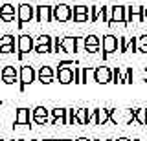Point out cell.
<instances>
[{
	"mask_svg": "<svg viewBox=\"0 0 147 141\" xmlns=\"http://www.w3.org/2000/svg\"><path fill=\"white\" fill-rule=\"evenodd\" d=\"M17 51H18V59H24L30 51H35V37H31V35H28V33L18 35Z\"/></svg>",
	"mask_w": 147,
	"mask_h": 141,
	"instance_id": "cell-1",
	"label": "cell"
},
{
	"mask_svg": "<svg viewBox=\"0 0 147 141\" xmlns=\"http://www.w3.org/2000/svg\"><path fill=\"white\" fill-rule=\"evenodd\" d=\"M18 72H20V77H18V88H20V92H24L26 86L31 84L37 79V72L33 70V66H30V64L22 66Z\"/></svg>",
	"mask_w": 147,
	"mask_h": 141,
	"instance_id": "cell-2",
	"label": "cell"
},
{
	"mask_svg": "<svg viewBox=\"0 0 147 141\" xmlns=\"http://www.w3.org/2000/svg\"><path fill=\"white\" fill-rule=\"evenodd\" d=\"M35 19V7L30 6V4H20L17 7V20H18V28L26 24V22H31Z\"/></svg>",
	"mask_w": 147,
	"mask_h": 141,
	"instance_id": "cell-3",
	"label": "cell"
},
{
	"mask_svg": "<svg viewBox=\"0 0 147 141\" xmlns=\"http://www.w3.org/2000/svg\"><path fill=\"white\" fill-rule=\"evenodd\" d=\"M72 19H74V7L66 6V4H57V6H53V20L68 22Z\"/></svg>",
	"mask_w": 147,
	"mask_h": 141,
	"instance_id": "cell-4",
	"label": "cell"
},
{
	"mask_svg": "<svg viewBox=\"0 0 147 141\" xmlns=\"http://www.w3.org/2000/svg\"><path fill=\"white\" fill-rule=\"evenodd\" d=\"M94 81L98 84H109L112 83V70H110L109 66H98L94 68Z\"/></svg>",
	"mask_w": 147,
	"mask_h": 141,
	"instance_id": "cell-5",
	"label": "cell"
},
{
	"mask_svg": "<svg viewBox=\"0 0 147 141\" xmlns=\"http://www.w3.org/2000/svg\"><path fill=\"white\" fill-rule=\"evenodd\" d=\"M18 77H20V72L15 66H4L2 72H0V79H2L4 84H15Z\"/></svg>",
	"mask_w": 147,
	"mask_h": 141,
	"instance_id": "cell-6",
	"label": "cell"
},
{
	"mask_svg": "<svg viewBox=\"0 0 147 141\" xmlns=\"http://www.w3.org/2000/svg\"><path fill=\"white\" fill-rule=\"evenodd\" d=\"M145 7L144 6H127V24L129 22H144Z\"/></svg>",
	"mask_w": 147,
	"mask_h": 141,
	"instance_id": "cell-7",
	"label": "cell"
},
{
	"mask_svg": "<svg viewBox=\"0 0 147 141\" xmlns=\"http://www.w3.org/2000/svg\"><path fill=\"white\" fill-rule=\"evenodd\" d=\"M101 46H103V51H105V55H103V57H107L109 53L118 51L119 37H116V35H105L103 40H101Z\"/></svg>",
	"mask_w": 147,
	"mask_h": 141,
	"instance_id": "cell-8",
	"label": "cell"
},
{
	"mask_svg": "<svg viewBox=\"0 0 147 141\" xmlns=\"http://www.w3.org/2000/svg\"><path fill=\"white\" fill-rule=\"evenodd\" d=\"M50 116H52V110H48V108L44 106H35L33 110H31V119H33L37 125H46L50 119Z\"/></svg>",
	"mask_w": 147,
	"mask_h": 141,
	"instance_id": "cell-9",
	"label": "cell"
},
{
	"mask_svg": "<svg viewBox=\"0 0 147 141\" xmlns=\"http://www.w3.org/2000/svg\"><path fill=\"white\" fill-rule=\"evenodd\" d=\"M35 20L37 22L53 20V6H37L35 7Z\"/></svg>",
	"mask_w": 147,
	"mask_h": 141,
	"instance_id": "cell-10",
	"label": "cell"
},
{
	"mask_svg": "<svg viewBox=\"0 0 147 141\" xmlns=\"http://www.w3.org/2000/svg\"><path fill=\"white\" fill-rule=\"evenodd\" d=\"M55 79V70L52 66H40L37 72V81L42 84H52Z\"/></svg>",
	"mask_w": 147,
	"mask_h": 141,
	"instance_id": "cell-11",
	"label": "cell"
},
{
	"mask_svg": "<svg viewBox=\"0 0 147 141\" xmlns=\"http://www.w3.org/2000/svg\"><path fill=\"white\" fill-rule=\"evenodd\" d=\"M119 51L121 53L138 51V37H119Z\"/></svg>",
	"mask_w": 147,
	"mask_h": 141,
	"instance_id": "cell-12",
	"label": "cell"
},
{
	"mask_svg": "<svg viewBox=\"0 0 147 141\" xmlns=\"http://www.w3.org/2000/svg\"><path fill=\"white\" fill-rule=\"evenodd\" d=\"M83 44H85L86 53H98L101 48V40L98 39V35H86V37H83Z\"/></svg>",
	"mask_w": 147,
	"mask_h": 141,
	"instance_id": "cell-13",
	"label": "cell"
},
{
	"mask_svg": "<svg viewBox=\"0 0 147 141\" xmlns=\"http://www.w3.org/2000/svg\"><path fill=\"white\" fill-rule=\"evenodd\" d=\"M74 70L76 68H57L55 70V79L61 84H70L74 83Z\"/></svg>",
	"mask_w": 147,
	"mask_h": 141,
	"instance_id": "cell-14",
	"label": "cell"
},
{
	"mask_svg": "<svg viewBox=\"0 0 147 141\" xmlns=\"http://www.w3.org/2000/svg\"><path fill=\"white\" fill-rule=\"evenodd\" d=\"M77 46H79V39H77V37H63L61 39L63 53H76Z\"/></svg>",
	"mask_w": 147,
	"mask_h": 141,
	"instance_id": "cell-15",
	"label": "cell"
},
{
	"mask_svg": "<svg viewBox=\"0 0 147 141\" xmlns=\"http://www.w3.org/2000/svg\"><path fill=\"white\" fill-rule=\"evenodd\" d=\"M30 123H31V112H30V108H26V106L17 108L15 123H13V125H30Z\"/></svg>",
	"mask_w": 147,
	"mask_h": 141,
	"instance_id": "cell-16",
	"label": "cell"
},
{
	"mask_svg": "<svg viewBox=\"0 0 147 141\" xmlns=\"http://www.w3.org/2000/svg\"><path fill=\"white\" fill-rule=\"evenodd\" d=\"M0 19L4 22H11L17 19V11H15V6H11V4H4V6H0Z\"/></svg>",
	"mask_w": 147,
	"mask_h": 141,
	"instance_id": "cell-17",
	"label": "cell"
},
{
	"mask_svg": "<svg viewBox=\"0 0 147 141\" xmlns=\"http://www.w3.org/2000/svg\"><path fill=\"white\" fill-rule=\"evenodd\" d=\"M114 22L127 24V6H112V24Z\"/></svg>",
	"mask_w": 147,
	"mask_h": 141,
	"instance_id": "cell-18",
	"label": "cell"
},
{
	"mask_svg": "<svg viewBox=\"0 0 147 141\" xmlns=\"http://www.w3.org/2000/svg\"><path fill=\"white\" fill-rule=\"evenodd\" d=\"M88 17V7L86 6H74V22H86Z\"/></svg>",
	"mask_w": 147,
	"mask_h": 141,
	"instance_id": "cell-19",
	"label": "cell"
},
{
	"mask_svg": "<svg viewBox=\"0 0 147 141\" xmlns=\"http://www.w3.org/2000/svg\"><path fill=\"white\" fill-rule=\"evenodd\" d=\"M110 112L112 108H96V125H105L110 121Z\"/></svg>",
	"mask_w": 147,
	"mask_h": 141,
	"instance_id": "cell-20",
	"label": "cell"
},
{
	"mask_svg": "<svg viewBox=\"0 0 147 141\" xmlns=\"http://www.w3.org/2000/svg\"><path fill=\"white\" fill-rule=\"evenodd\" d=\"M88 117H90L88 108H77V116H76L77 125H88Z\"/></svg>",
	"mask_w": 147,
	"mask_h": 141,
	"instance_id": "cell-21",
	"label": "cell"
},
{
	"mask_svg": "<svg viewBox=\"0 0 147 141\" xmlns=\"http://www.w3.org/2000/svg\"><path fill=\"white\" fill-rule=\"evenodd\" d=\"M132 114H134V119L140 123V125H147V112H145V108H132Z\"/></svg>",
	"mask_w": 147,
	"mask_h": 141,
	"instance_id": "cell-22",
	"label": "cell"
},
{
	"mask_svg": "<svg viewBox=\"0 0 147 141\" xmlns=\"http://www.w3.org/2000/svg\"><path fill=\"white\" fill-rule=\"evenodd\" d=\"M101 15H105V6H92L90 7V22H98Z\"/></svg>",
	"mask_w": 147,
	"mask_h": 141,
	"instance_id": "cell-23",
	"label": "cell"
},
{
	"mask_svg": "<svg viewBox=\"0 0 147 141\" xmlns=\"http://www.w3.org/2000/svg\"><path fill=\"white\" fill-rule=\"evenodd\" d=\"M66 112L68 108H61V106L52 108V119H66Z\"/></svg>",
	"mask_w": 147,
	"mask_h": 141,
	"instance_id": "cell-24",
	"label": "cell"
},
{
	"mask_svg": "<svg viewBox=\"0 0 147 141\" xmlns=\"http://www.w3.org/2000/svg\"><path fill=\"white\" fill-rule=\"evenodd\" d=\"M53 42V37H50V35H39V37L35 39V46H42V44H52Z\"/></svg>",
	"mask_w": 147,
	"mask_h": 141,
	"instance_id": "cell-25",
	"label": "cell"
},
{
	"mask_svg": "<svg viewBox=\"0 0 147 141\" xmlns=\"http://www.w3.org/2000/svg\"><path fill=\"white\" fill-rule=\"evenodd\" d=\"M138 51L147 53V35H140L138 37Z\"/></svg>",
	"mask_w": 147,
	"mask_h": 141,
	"instance_id": "cell-26",
	"label": "cell"
},
{
	"mask_svg": "<svg viewBox=\"0 0 147 141\" xmlns=\"http://www.w3.org/2000/svg\"><path fill=\"white\" fill-rule=\"evenodd\" d=\"M121 77H123V84H131L132 83V68L121 70Z\"/></svg>",
	"mask_w": 147,
	"mask_h": 141,
	"instance_id": "cell-27",
	"label": "cell"
},
{
	"mask_svg": "<svg viewBox=\"0 0 147 141\" xmlns=\"http://www.w3.org/2000/svg\"><path fill=\"white\" fill-rule=\"evenodd\" d=\"M112 83L114 84H123V77H121V70L114 68L112 70Z\"/></svg>",
	"mask_w": 147,
	"mask_h": 141,
	"instance_id": "cell-28",
	"label": "cell"
},
{
	"mask_svg": "<svg viewBox=\"0 0 147 141\" xmlns=\"http://www.w3.org/2000/svg\"><path fill=\"white\" fill-rule=\"evenodd\" d=\"M76 116H77V108H68V112H66V125H74V123H76Z\"/></svg>",
	"mask_w": 147,
	"mask_h": 141,
	"instance_id": "cell-29",
	"label": "cell"
},
{
	"mask_svg": "<svg viewBox=\"0 0 147 141\" xmlns=\"http://www.w3.org/2000/svg\"><path fill=\"white\" fill-rule=\"evenodd\" d=\"M103 19L107 24H112V6H105V15Z\"/></svg>",
	"mask_w": 147,
	"mask_h": 141,
	"instance_id": "cell-30",
	"label": "cell"
},
{
	"mask_svg": "<svg viewBox=\"0 0 147 141\" xmlns=\"http://www.w3.org/2000/svg\"><path fill=\"white\" fill-rule=\"evenodd\" d=\"M81 75H83V70H81V68H76V70H74V83H76V84H83Z\"/></svg>",
	"mask_w": 147,
	"mask_h": 141,
	"instance_id": "cell-31",
	"label": "cell"
},
{
	"mask_svg": "<svg viewBox=\"0 0 147 141\" xmlns=\"http://www.w3.org/2000/svg\"><path fill=\"white\" fill-rule=\"evenodd\" d=\"M53 53H63V48H61V39L55 37L53 39Z\"/></svg>",
	"mask_w": 147,
	"mask_h": 141,
	"instance_id": "cell-32",
	"label": "cell"
},
{
	"mask_svg": "<svg viewBox=\"0 0 147 141\" xmlns=\"http://www.w3.org/2000/svg\"><path fill=\"white\" fill-rule=\"evenodd\" d=\"M13 51H15V44H7V46H2V48H0V53H4V55L13 53Z\"/></svg>",
	"mask_w": 147,
	"mask_h": 141,
	"instance_id": "cell-33",
	"label": "cell"
},
{
	"mask_svg": "<svg viewBox=\"0 0 147 141\" xmlns=\"http://www.w3.org/2000/svg\"><path fill=\"white\" fill-rule=\"evenodd\" d=\"M57 66H59V68H72V66L76 68V66H77V62H76V61H61Z\"/></svg>",
	"mask_w": 147,
	"mask_h": 141,
	"instance_id": "cell-34",
	"label": "cell"
},
{
	"mask_svg": "<svg viewBox=\"0 0 147 141\" xmlns=\"http://www.w3.org/2000/svg\"><path fill=\"white\" fill-rule=\"evenodd\" d=\"M118 119H119V116H118V110H116V108H112V112H110V121H112V123H116V125H118Z\"/></svg>",
	"mask_w": 147,
	"mask_h": 141,
	"instance_id": "cell-35",
	"label": "cell"
},
{
	"mask_svg": "<svg viewBox=\"0 0 147 141\" xmlns=\"http://www.w3.org/2000/svg\"><path fill=\"white\" fill-rule=\"evenodd\" d=\"M76 141H92V139H88V138H77Z\"/></svg>",
	"mask_w": 147,
	"mask_h": 141,
	"instance_id": "cell-36",
	"label": "cell"
},
{
	"mask_svg": "<svg viewBox=\"0 0 147 141\" xmlns=\"http://www.w3.org/2000/svg\"><path fill=\"white\" fill-rule=\"evenodd\" d=\"M116 141H132V139H129V138H118Z\"/></svg>",
	"mask_w": 147,
	"mask_h": 141,
	"instance_id": "cell-37",
	"label": "cell"
},
{
	"mask_svg": "<svg viewBox=\"0 0 147 141\" xmlns=\"http://www.w3.org/2000/svg\"><path fill=\"white\" fill-rule=\"evenodd\" d=\"M144 75H145V77H147V66H145V68H144Z\"/></svg>",
	"mask_w": 147,
	"mask_h": 141,
	"instance_id": "cell-38",
	"label": "cell"
},
{
	"mask_svg": "<svg viewBox=\"0 0 147 141\" xmlns=\"http://www.w3.org/2000/svg\"><path fill=\"white\" fill-rule=\"evenodd\" d=\"M18 141H35V139H18Z\"/></svg>",
	"mask_w": 147,
	"mask_h": 141,
	"instance_id": "cell-39",
	"label": "cell"
},
{
	"mask_svg": "<svg viewBox=\"0 0 147 141\" xmlns=\"http://www.w3.org/2000/svg\"><path fill=\"white\" fill-rule=\"evenodd\" d=\"M0 141H15V139H0Z\"/></svg>",
	"mask_w": 147,
	"mask_h": 141,
	"instance_id": "cell-40",
	"label": "cell"
},
{
	"mask_svg": "<svg viewBox=\"0 0 147 141\" xmlns=\"http://www.w3.org/2000/svg\"><path fill=\"white\" fill-rule=\"evenodd\" d=\"M145 20H147V7H145Z\"/></svg>",
	"mask_w": 147,
	"mask_h": 141,
	"instance_id": "cell-41",
	"label": "cell"
},
{
	"mask_svg": "<svg viewBox=\"0 0 147 141\" xmlns=\"http://www.w3.org/2000/svg\"><path fill=\"white\" fill-rule=\"evenodd\" d=\"M55 141H66V139H55Z\"/></svg>",
	"mask_w": 147,
	"mask_h": 141,
	"instance_id": "cell-42",
	"label": "cell"
},
{
	"mask_svg": "<svg viewBox=\"0 0 147 141\" xmlns=\"http://www.w3.org/2000/svg\"><path fill=\"white\" fill-rule=\"evenodd\" d=\"M44 141H55V139H44Z\"/></svg>",
	"mask_w": 147,
	"mask_h": 141,
	"instance_id": "cell-43",
	"label": "cell"
},
{
	"mask_svg": "<svg viewBox=\"0 0 147 141\" xmlns=\"http://www.w3.org/2000/svg\"><path fill=\"white\" fill-rule=\"evenodd\" d=\"M66 141H76V139H66Z\"/></svg>",
	"mask_w": 147,
	"mask_h": 141,
	"instance_id": "cell-44",
	"label": "cell"
},
{
	"mask_svg": "<svg viewBox=\"0 0 147 141\" xmlns=\"http://www.w3.org/2000/svg\"><path fill=\"white\" fill-rule=\"evenodd\" d=\"M35 141H44V139H35Z\"/></svg>",
	"mask_w": 147,
	"mask_h": 141,
	"instance_id": "cell-45",
	"label": "cell"
},
{
	"mask_svg": "<svg viewBox=\"0 0 147 141\" xmlns=\"http://www.w3.org/2000/svg\"><path fill=\"white\" fill-rule=\"evenodd\" d=\"M0 108H2V101H0Z\"/></svg>",
	"mask_w": 147,
	"mask_h": 141,
	"instance_id": "cell-46",
	"label": "cell"
},
{
	"mask_svg": "<svg viewBox=\"0 0 147 141\" xmlns=\"http://www.w3.org/2000/svg\"><path fill=\"white\" fill-rule=\"evenodd\" d=\"M92 141H99V139H92Z\"/></svg>",
	"mask_w": 147,
	"mask_h": 141,
	"instance_id": "cell-47",
	"label": "cell"
},
{
	"mask_svg": "<svg viewBox=\"0 0 147 141\" xmlns=\"http://www.w3.org/2000/svg\"><path fill=\"white\" fill-rule=\"evenodd\" d=\"M132 141H140V139H132Z\"/></svg>",
	"mask_w": 147,
	"mask_h": 141,
	"instance_id": "cell-48",
	"label": "cell"
},
{
	"mask_svg": "<svg viewBox=\"0 0 147 141\" xmlns=\"http://www.w3.org/2000/svg\"><path fill=\"white\" fill-rule=\"evenodd\" d=\"M140 141H147V139H140Z\"/></svg>",
	"mask_w": 147,
	"mask_h": 141,
	"instance_id": "cell-49",
	"label": "cell"
},
{
	"mask_svg": "<svg viewBox=\"0 0 147 141\" xmlns=\"http://www.w3.org/2000/svg\"><path fill=\"white\" fill-rule=\"evenodd\" d=\"M145 83H147V77H145Z\"/></svg>",
	"mask_w": 147,
	"mask_h": 141,
	"instance_id": "cell-50",
	"label": "cell"
},
{
	"mask_svg": "<svg viewBox=\"0 0 147 141\" xmlns=\"http://www.w3.org/2000/svg\"><path fill=\"white\" fill-rule=\"evenodd\" d=\"M145 112H147V108H145Z\"/></svg>",
	"mask_w": 147,
	"mask_h": 141,
	"instance_id": "cell-51",
	"label": "cell"
},
{
	"mask_svg": "<svg viewBox=\"0 0 147 141\" xmlns=\"http://www.w3.org/2000/svg\"><path fill=\"white\" fill-rule=\"evenodd\" d=\"M0 72H2V70H0Z\"/></svg>",
	"mask_w": 147,
	"mask_h": 141,
	"instance_id": "cell-52",
	"label": "cell"
}]
</instances>
